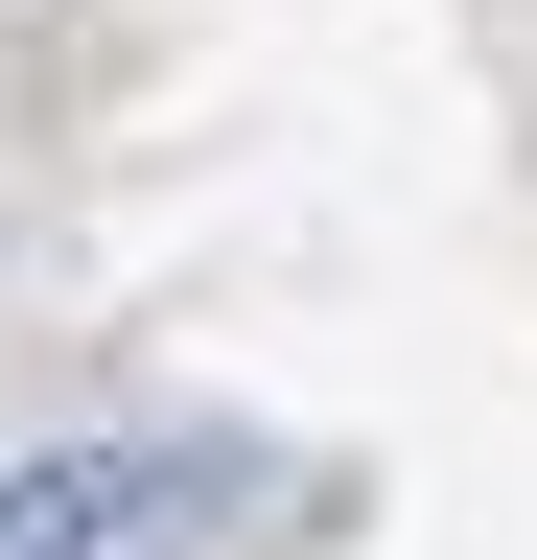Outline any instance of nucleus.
<instances>
[{
  "label": "nucleus",
  "instance_id": "1",
  "mask_svg": "<svg viewBox=\"0 0 537 560\" xmlns=\"http://www.w3.org/2000/svg\"><path fill=\"white\" fill-rule=\"evenodd\" d=\"M211 514H234L211 444H71V467L0 490V560H164V537H211Z\"/></svg>",
  "mask_w": 537,
  "mask_h": 560
}]
</instances>
